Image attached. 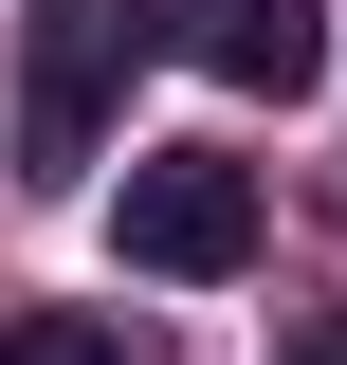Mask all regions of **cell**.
Returning a JSON list of instances; mask_svg holds the SVG:
<instances>
[{"label": "cell", "mask_w": 347, "mask_h": 365, "mask_svg": "<svg viewBox=\"0 0 347 365\" xmlns=\"http://www.w3.org/2000/svg\"><path fill=\"white\" fill-rule=\"evenodd\" d=\"M110 256H129V274H183V292H219V274L256 256V165H219V146H146L129 201H110Z\"/></svg>", "instance_id": "7a4b0ae2"}, {"label": "cell", "mask_w": 347, "mask_h": 365, "mask_svg": "<svg viewBox=\"0 0 347 365\" xmlns=\"http://www.w3.org/2000/svg\"><path fill=\"white\" fill-rule=\"evenodd\" d=\"M274 365H347V311H293V329H274Z\"/></svg>", "instance_id": "5b68a950"}, {"label": "cell", "mask_w": 347, "mask_h": 365, "mask_svg": "<svg viewBox=\"0 0 347 365\" xmlns=\"http://www.w3.org/2000/svg\"><path fill=\"white\" fill-rule=\"evenodd\" d=\"M129 55H146V0H37L19 19V182H74L110 146Z\"/></svg>", "instance_id": "6da1fadb"}, {"label": "cell", "mask_w": 347, "mask_h": 365, "mask_svg": "<svg viewBox=\"0 0 347 365\" xmlns=\"http://www.w3.org/2000/svg\"><path fill=\"white\" fill-rule=\"evenodd\" d=\"M0 365H129V329H110V311H19Z\"/></svg>", "instance_id": "277c9868"}, {"label": "cell", "mask_w": 347, "mask_h": 365, "mask_svg": "<svg viewBox=\"0 0 347 365\" xmlns=\"http://www.w3.org/2000/svg\"><path fill=\"white\" fill-rule=\"evenodd\" d=\"M146 37L219 91H311L329 73V0H146Z\"/></svg>", "instance_id": "3957f363"}]
</instances>
